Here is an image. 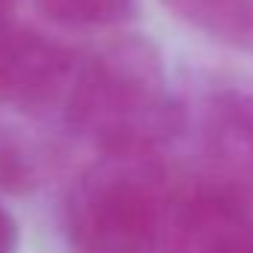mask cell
Returning <instances> with one entry per match:
<instances>
[{"instance_id": "52a82bcc", "label": "cell", "mask_w": 253, "mask_h": 253, "mask_svg": "<svg viewBox=\"0 0 253 253\" xmlns=\"http://www.w3.org/2000/svg\"><path fill=\"white\" fill-rule=\"evenodd\" d=\"M36 6L69 27H104L128 18L134 0H36Z\"/></svg>"}, {"instance_id": "ba28073f", "label": "cell", "mask_w": 253, "mask_h": 253, "mask_svg": "<svg viewBox=\"0 0 253 253\" xmlns=\"http://www.w3.org/2000/svg\"><path fill=\"white\" fill-rule=\"evenodd\" d=\"M18 244V229H15V220L9 217V211L0 206V253H12Z\"/></svg>"}, {"instance_id": "5b68a950", "label": "cell", "mask_w": 253, "mask_h": 253, "mask_svg": "<svg viewBox=\"0 0 253 253\" xmlns=\"http://www.w3.org/2000/svg\"><path fill=\"white\" fill-rule=\"evenodd\" d=\"M214 152L241 173L253 176V92H217L209 110Z\"/></svg>"}, {"instance_id": "277c9868", "label": "cell", "mask_w": 253, "mask_h": 253, "mask_svg": "<svg viewBox=\"0 0 253 253\" xmlns=\"http://www.w3.org/2000/svg\"><path fill=\"white\" fill-rule=\"evenodd\" d=\"M69 75V60L60 45L39 33L15 27L0 9V98L45 101Z\"/></svg>"}, {"instance_id": "8992f818", "label": "cell", "mask_w": 253, "mask_h": 253, "mask_svg": "<svg viewBox=\"0 0 253 253\" xmlns=\"http://www.w3.org/2000/svg\"><path fill=\"white\" fill-rule=\"evenodd\" d=\"M200 33L253 54V0H164Z\"/></svg>"}, {"instance_id": "6da1fadb", "label": "cell", "mask_w": 253, "mask_h": 253, "mask_svg": "<svg viewBox=\"0 0 253 253\" xmlns=\"http://www.w3.org/2000/svg\"><path fill=\"white\" fill-rule=\"evenodd\" d=\"M69 116L113 155L143 152L176 128L161 69L137 45L107 51L81 72L69 95Z\"/></svg>"}, {"instance_id": "7a4b0ae2", "label": "cell", "mask_w": 253, "mask_h": 253, "mask_svg": "<svg viewBox=\"0 0 253 253\" xmlns=\"http://www.w3.org/2000/svg\"><path fill=\"white\" fill-rule=\"evenodd\" d=\"M173 209L134 173L86 176L66 203L72 253H170Z\"/></svg>"}, {"instance_id": "3957f363", "label": "cell", "mask_w": 253, "mask_h": 253, "mask_svg": "<svg viewBox=\"0 0 253 253\" xmlns=\"http://www.w3.org/2000/svg\"><path fill=\"white\" fill-rule=\"evenodd\" d=\"M170 253H253V217L226 191H197L173 206Z\"/></svg>"}]
</instances>
